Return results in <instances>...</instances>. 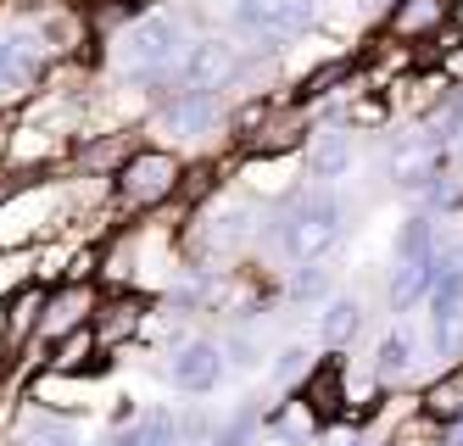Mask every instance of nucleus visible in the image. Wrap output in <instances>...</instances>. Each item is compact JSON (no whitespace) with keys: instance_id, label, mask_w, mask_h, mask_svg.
<instances>
[{"instance_id":"nucleus-6","label":"nucleus","mask_w":463,"mask_h":446,"mask_svg":"<svg viewBox=\"0 0 463 446\" xmlns=\"http://www.w3.org/2000/svg\"><path fill=\"white\" fill-rule=\"evenodd\" d=\"M229 123L223 95L218 90H179L168 100H156V128L174 134V140H207Z\"/></svg>"},{"instance_id":"nucleus-2","label":"nucleus","mask_w":463,"mask_h":446,"mask_svg":"<svg viewBox=\"0 0 463 446\" xmlns=\"http://www.w3.org/2000/svg\"><path fill=\"white\" fill-rule=\"evenodd\" d=\"M341 234H346V201L329 185L296 190L285 207L274 213V223H269V240L279 246V257H290L296 268H302V262H324L329 251H335Z\"/></svg>"},{"instance_id":"nucleus-13","label":"nucleus","mask_w":463,"mask_h":446,"mask_svg":"<svg viewBox=\"0 0 463 446\" xmlns=\"http://www.w3.org/2000/svg\"><path fill=\"white\" fill-rule=\"evenodd\" d=\"M413 363H419V340H413V329L408 324H396V329H385L380 335V346H374V380L380 385H396V380H408L413 374Z\"/></svg>"},{"instance_id":"nucleus-7","label":"nucleus","mask_w":463,"mask_h":446,"mask_svg":"<svg viewBox=\"0 0 463 446\" xmlns=\"http://www.w3.org/2000/svg\"><path fill=\"white\" fill-rule=\"evenodd\" d=\"M168 380L184 396H213L218 380H223V346H218V340H207V335L179 340L174 357H168Z\"/></svg>"},{"instance_id":"nucleus-5","label":"nucleus","mask_w":463,"mask_h":446,"mask_svg":"<svg viewBox=\"0 0 463 446\" xmlns=\"http://www.w3.org/2000/svg\"><path fill=\"white\" fill-rule=\"evenodd\" d=\"M251 67V56L235 45V40H218V33H202V40H190L179 67H174V95L179 90H229L241 73Z\"/></svg>"},{"instance_id":"nucleus-8","label":"nucleus","mask_w":463,"mask_h":446,"mask_svg":"<svg viewBox=\"0 0 463 446\" xmlns=\"http://www.w3.org/2000/svg\"><path fill=\"white\" fill-rule=\"evenodd\" d=\"M95 307H101V290L95 285H79V280H61L45 290V313H40V340L51 346V340L73 335L95 318Z\"/></svg>"},{"instance_id":"nucleus-20","label":"nucleus","mask_w":463,"mask_h":446,"mask_svg":"<svg viewBox=\"0 0 463 446\" xmlns=\"http://www.w3.org/2000/svg\"><path fill=\"white\" fill-rule=\"evenodd\" d=\"M285 301H290V307H324V301H329V268L302 262V268L285 280Z\"/></svg>"},{"instance_id":"nucleus-4","label":"nucleus","mask_w":463,"mask_h":446,"mask_svg":"<svg viewBox=\"0 0 463 446\" xmlns=\"http://www.w3.org/2000/svg\"><path fill=\"white\" fill-rule=\"evenodd\" d=\"M318 23V0H235L229 6V28L251 40L257 51H279Z\"/></svg>"},{"instance_id":"nucleus-19","label":"nucleus","mask_w":463,"mask_h":446,"mask_svg":"<svg viewBox=\"0 0 463 446\" xmlns=\"http://www.w3.org/2000/svg\"><path fill=\"white\" fill-rule=\"evenodd\" d=\"M357 79V62L352 56H335V62H324V67H313V73L296 84V95H290V107H313V100H324L329 90H341V84H352Z\"/></svg>"},{"instance_id":"nucleus-3","label":"nucleus","mask_w":463,"mask_h":446,"mask_svg":"<svg viewBox=\"0 0 463 446\" xmlns=\"http://www.w3.org/2000/svg\"><path fill=\"white\" fill-rule=\"evenodd\" d=\"M184 185V162L168 146H135L112 174V195L123 213H156L162 201H174Z\"/></svg>"},{"instance_id":"nucleus-26","label":"nucleus","mask_w":463,"mask_h":446,"mask_svg":"<svg viewBox=\"0 0 463 446\" xmlns=\"http://www.w3.org/2000/svg\"><path fill=\"white\" fill-rule=\"evenodd\" d=\"M6 285H28V268H23V257H0V290ZM6 301V296H0Z\"/></svg>"},{"instance_id":"nucleus-9","label":"nucleus","mask_w":463,"mask_h":446,"mask_svg":"<svg viewBox=\"0 0 463 446\" xmlns=\"http://www.w3.org/2000/svg\"><path fill=\"white\" fill-rule=\"evenodd\" d=\"M391 185L396 190H408V195H419L430 179H436V174H447V167H452V146H441V140H430V134L419 128L413 134V140H402V146H396L391 151Z\"/></svg>"},{"instance_id":"nucleus-18","label":"nucleus","mask_w":463,"mask_h":446,"mask_svg":"<svg viewBox=\"0 0 463 446\" xmlns=\"http://www.w3.org/2000/svg\"><path fill=\"white\" fill-rule=\"evenodd\" d=\"M441 246V234H436V218H430L424 207L402 218V229H396V262H430Z\"/></svg>"},{"instance_id":"nucleus-25","label":"nucleus","mask_w":463,"mask_h":446,"mask_svg":"<svg viewBox=\"0 0 463 446\" xmlns=\"http://www.w3.org/2000/svg\"><path fill=\"white\" fill-rule=\"evenodd\" d=\"M385 112H391V107H385L380 95H357L352 107H346V128H380Z\"/></svg>"},{"instance_id":"nucleus-12","label":"nucleus","mask_w":463,"mask_h":446,"mask_svg":"<svg viewBox=\"0 0 463 446\" xmlns=\"http://www.w3.org/2000/svg\"><path fill=\"white\" fill-rule=\"evenodd\" d=\"M346 174H352V134L346 128H313V140H307V179L335 185Z\"/></svg>"},{"instance_id":"nucleus-29","label":"nucleus","mask_w":463,"mask_h":446,"mask_svg":"<svg viewBox=\"0 0 463 446\" xmlns=\"http://www.w3.org/2000/svg\"><path fill=\"white\" fill-rule=\"evenodd\" d=\"M396 6V0H357V12H369V17H385Z\"/></svg>"},{"instance_id":"nucleus-24","label":"nucleus","mask_w":463,"mask_h":446,"mask_svg":"<svg viewBox=\"0 0 463 446\" xmlns=\"http://www.w3.org/2000/svg\"><path fill=\"white\" fill-rule=\"evenodd\" d=\"M313 352L307 346H285V352H274V385H302L307 374H313Z\"/></svg>"},{"instance_id":"nucleus-16","label":"nucleus","mask_w":463,"mask_h":446,"mask_svg":"<svg viewBox=\"0 0 463 446\" xmlns=\"http://www.w3.org/2000/svg\"><path fill=\"white\" fill-rule=\"evenodd\" d=\"M17 446H79V424L51 407H28L17 424Z\"/></svg>"},{"instance_id":"nucleus-32","label":"nucleus","mask_w":463,"mask_h":446,"mask_svg":"<svg viewBox=\"0 0 463 446\" xmlns=\"http://www.w3.org/2000/svg\"><path fill=\"white\" fill-rule=\"evenodd\" d=\"M174 446H190V441H174Z\"/></svg>"},{"instance_id":"nucleus-1","label":"nucleus","mask_w":463,"mask_h":446,"mask_svg":"<svg viewBox=\"0 0 463 446\" xmlns=\"http://www.w3.org/2000/svg\"><path fill=\"white\" fill-rule=\"evenodd\" d=\"M184 45H190V28L174 12H140V17H128V28L112 40V62H118L123 79H135L156 100H168L174 95V67H179Z\"/></svg>"},{"instance_id":"nucleus-21","label":"nucleus","mask_w":463,"mask_h":446,"mask_svg":"<svg viewBox=\"0 0 463 446\" xmlns=\"http://www.w3.org/2000/svg\"><path fill=\"white\" fill-rule=\"evenodd\" d=\"M430 340H436V357L447 368L463 363V307H452V313H430Z\"/></svg>"},{"instance_id":"nucleus-17","label":"nucleus","mask_w":463,"mask_h":446,"mask_svg":"<svg viewBox=\"0 0 463 446\" xmlns=\"http://www.w3.org/2000/svg\"><path fill=\"white\" fill-rule=\"evenodd\" d=\"M419 407H424L436 424H458V419H463V363L447 368L441 380H430L424 396H419Z\"/></svg>"},{"instance_id":"nucleus-22","label":"nucleus","mask_w":463,"mask_h":446,"mask_svg":"<svg viewBox=\"0 0 463 446\" xmlns=\"http://www.w3.org/2000/svg\"><path fill=\"white\" fill-rule=\"evenodd\" d=\"M257 424H262V413H257V402H246L241 413H229V419H223V424L213 430V441H207V446H251Z\"/></svg>"},{"instance_id":"nucleus-11","label":"nucleus","mask_w":463,"mask_h":446,"mask_svg":"<svg viewBox=\"0 0 463 446\" xmlns=\"http://www.w3.org/2000/svg\"><path fill=\"white\" fill-rule=\"evenodd\" d=\"M452 23V0H396L385 12V28L391 40H436V33Z\"/></svg>"},{"instance_id":"nucleus-23","label":"nucleus","mask_w":463,"mask_h":446,"mask_svg":"<svg viewBox=\"0 0 463 446\" xmlns=\"http://www.w3.org/2000/svg\"><path fill=\"white\" fill-rule=\"evenodd\" d=\"M218 346H223V368L251 374V368L262 363V346H257V335H251V329H235L229 340H218Z\"/></svg>"},{"instance_id":"nucleus-10","label":"nucleus","mask_w":463,"mask_h":446,"mask_svg":"<svg viewBox=\"0 0 463 446\" xmlns=\"http://www.w3.org/2000/svg\"><path fill=\"white\" fill-rule=\"evenodd\" d=\"M90 329H95V340H101V352L123 346V340H135L146 329V296H128V290L123 296H107L101 307H95Z\"/></svg>"},{"instance_id":"nucleus-15","label":"nucleus","mask_w":463,"mask_h":446,"mask_svg":"<svg viewBox=\"0 0 463 446\" xmlns=\"http://www.w3.org/2000/svg\"><path fill=\"white\" fill-rule=\"evenodd\" d=\"M430 285H436V257L430 262H396L391 268V290H385L391 313H413V307L430 296Z\"/></svg>"},{"instance_id":"nucleus-28","label":"nucleus","mask_w":463,"mask_h":446,"mask_svg":"<svg viewBox=\"0 0 463 446\" xmlns=\"http://www.w3.org/2000/svg\"><path fill=\"white\" fill-rule=\"evenodd\" d=\"M12 357V324H6V301H0V363Z\"/></svg>"},{"instance_id":"nucleus-14","label":"nucleus","mask_w":463,"mask_h":446,"mask_svg":"<svg viewBox=\"0 0 463 446\" xmlns=\"http://www.w3.org/2000/svg\"><path fill=\"white\" fill-rule=\"evenodd\" d=\"M357 329H363V301H357V296H329V301L318 307V340H324L329 352L352 346Z\"/></svg>"},{"instance_id":"nucleus-31","label":"nucleus","mask_w":463,"mask_h":446,"mask_svg":"<svg viewBox=\"0 0 463 446\" xmlns=\"http://www.w3.org/2000/svg\"><path fill=\"white\" fill-rule=\"evenodd\" d=\"M101 446H118V435H107V441H101Z\"/></svg>"},{"instance_id":"nucleus-30","label":"nucleus","mask_w":463,"mask_h":446,"mask_svg":"<svg viewBox=\"0 0 463 446\" xmlns=\"http://www.w3.org/2000/svg\"><path fill=\"white\" fill-rule=\"evenodd\" d=\"M447 446H463V419H458V424H447Z\"/></svg>"},{"instance_id":"nucleus-27","label":"nucleus","mask_w":463,"mask_h":446,"mask_svg":"<svg viewBox=\"0 0 463 446\" xmlns=\"http://www.w3.org/2000/svg\"><path fill=\"white\" fill-rule=\"evenodd\" d=\"M324 446H363L357 424H324Z\"/></svg>"}]
</instances>
